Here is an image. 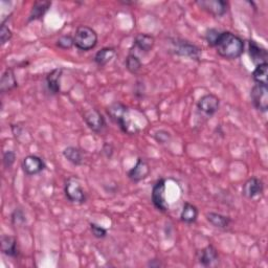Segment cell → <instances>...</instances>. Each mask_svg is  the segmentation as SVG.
<instances>
[{
  "label": "cell",
  "instance_id": "1",
  "mask_svg": "<svg viewBox=\"0 0 268 268\" xmlns=\"http://www.w3.org/2000/svg\"><path fill=\"white\" fill-rule=\"evenodd\" d=\"M214 48L220 57L226 60H236L243 55L245 44L239 36L230 32H221Z\"/></svg>",
  "mask_w": 268,
  "mask_h": 268
},
{
  "label": "cell",
  "instance_id": "2",
  "mask_svg": "<svg viewBox=\"0 0 268 268\" xmlns=\"http://www.w3.org/2000/svg\"><path fill=\"white\" fill-rule=\"evenodd\" d=\"M107 113H108V115L114 123L118 125V127L124 133L134 135L139 131L138 127L131 121L129 115V108L126 105L120 102H115L107 108Z\"/></svg>",
  "mask_w": 268,
  "mask_h": 268
},
{
  "label": "cell",
  "instance_id": "3",
  "mask_svg": "<svg viewBox=\"0 0 268 268\" xmlns=\"http://www.w3.org/2000/svg\"><path fill=\"white\" fill-rule=\"evenodd\" d=\"M75 46L82 51L94 49L98 44V34L95 29L87 25H81L77 28L74 36Z\"/></svg>",
  "mask_w": 268,
  "mask_h": 268
},
{
  "label": "cell",
  "instance_id": "4",
  "mask_svg": "<svg viewBox=\"0 0 268 268\" xmlns=\"http://www.w3.org/2000/svg\"><path fill=\"white\" fill-rule=\"evenodd\" d=\"M64 193L69 202L76 204H83L86 202V194L81 186L80 181L76 177H69L65 182Z\"/></svg>",
  "mask_w": 268,
  "mask_h": 268
},
{
  "label": "cell",
  "instance_id": "5",
  "mask_svg": "<svg viewBox=\"0 0 268 268\" xmlns=\"http://www.w3.org/2000/svg\"><path fill=\"white\" fill-rule=\"evenodd\" d=\"M173 52L178 56L187 57L192 60L199 61L201 58V49L195 44L190 43L189 41L176 39L173 40Z\"/></svg>",
  "mask_w": 268,
  "mask_h": 268
},
{
  "label": "cell",
  "instance_id": "6",
  "mask_svg": "<svg viewBox=\"0 0 268 268\" xmlns=\"http://www.w3.org/2000/svg\"><path fill=\"white\" fill-rule=\"evenodd\" d=\"M166 181L165 180H159L155 183L152 189L151 193V198L153 205L160 212H167L169 210V204L167 202L166 198Z\"/></svg>",
  "mask_w": 268,
  "mask_h": 268
},
{
  "label": "cell",
  "instance_id": "7",
  "mask_svg": "<svg viewBox=\"0 0 268 268\" xmlns=\"http://www.w3.org/2000/svg\"><path fill=\"white\" fill-rule=\"evenodd\" d=\"M252 103L255 108L261 112H266L268 109V88L267 85L256 84L251 92Z\"/></svg>",
  "mask_w": 268,
  "mask_h": 268
},
{
  "label": "cell",
  "instance_id": "8",
  "mask_svg": "<svg viewBox=\"0 0 268 268\" xmlns=\"http://www.w3.org/2000/svg\"><path fill=\"white\" fill-rule=\"evenodd\" d=\"M83 118L88 128L96 133H100L106 127V121L103 114L96 108H91L84 111Z\"/></svg>",
  "mask_w": 268,
  "mask_h": 268
},
{
  "label": "cell",
  "instance_id": "9",
  "mask_svg": "<svg viewBox=\"0 0 268 268\" xmlns=\"http://www.w3.org/2000/svg\"><path fill=\"white\" fill-rule=\"evenodd\" d=\"M220 107V100L215 95H204L200 98L197 103V109L199 112L204 114L207 117L213 116L215 114Z\"/></svg>",
  "mask_w": 268,
  "mask_h": 268
},
{
  "label": "cell",
  "instance_id": "10",
  "mask_svg": "<svg viewBox=\"0 0 268 268\" xmlns=\"http://www.w3.org/2000/svg\"><path fill=\"white\" fill-rule=\"evenodd\" d=\"M45 168L44 160L37 155H27L22 160V170L27 176L38 175Z\"/></svg>",
  "mask_w": 268,
  "mask_h": 268
},
{
  "label": "cell",
  "instance_id": "11",
  "mask_svg": "<svg viewBox=\"0 0 268 268\" xmlns=\"http://www.w3.org/2000/svg\"><path fill=\"white\" fill-rule=\"evenodd\" d=\"M196 5L215 17L224 16L228 10V4L222 0H201L196 2Z\"/></svg>",
  "mask_w": 268,
  "mask_h": 268
},
{
  "label": "cell",
  "instance_id": "12",
  "mask_svg": "<svg viewBox=\"0 0 268 268\" xmlns=\"http://www.w3.org/2000/svg\"><path fill=\"white\" fill-rule=\"evenodd\" d=\"M197 261L204 267L215 266L219 262V254L215 246L207 245L197 252Z\"/></svg>",
  "mask_w": 268,
  "mask_h": 268
},
{
  "label": "cell",
  "instance_id": "13",
  "mask_svg": "<svg viewBox=\"0 0 268 268\" xmlns=\"http://www.w3.org/2000/svg\"><path fill=\"white\" fill-rule=\"evenodd\" d=\"M150 174V166L144 158H137L135 166L128 171L127 176L132 183H139L146 180Z\"/></svg>",
  "mask_w": 268,
  "mask_h": 268
},
{
  "label": "cell",
  "instance_id": "14",
  "mask_svg": "<svg viewBox=\"0 0 268 268\" xmlns=\"http://www.w3.org/2000/svg\"><path fill=\"white\" fill-rule=\"evenodd\" d=\"M264 191V184L258 177H252L244 184L242 194L248 199H254Z\"/></svg>",
  "mask_w": 268,
  "mask_h": 268
},
{
  "label": "cell",
  "instance_id": "15",
  "mask_svg": "<svg viewBox=\"0 0 268 268\" xmlns=\"http://www.w3.org/2000/svg\"><path fill=\"white\" fill-rule=\"evenodd\" d=\"M248 55L256 66L259 64L267 63V59H268L267 50L254 40L248 41Z\"/></svg>",
  "mask_w": 268,
  "mask_h": 268
},
{
  "label": "cell",
  "instance_id": "16",
  "mask_svg": "<svg viewBox=\"0 0 268 268\" xmlns=\"http://www.w3.org/2000/svg\"><path fill=\"white\" fill-rule=\"evenodd\" d=\"M2 252L10 258H17L19 256V247L15 237L4 235L2 237Z\"/></svg>",
  "mask_w": 268,
  "mask_h": 268
},
{
  "label": "cell",
  "instance_id": "17",
  "mask_svg": "<svg viewBox=\"0 0 268 268\" xmlns=\"http://www.w3.org/2000/svg\"><path fill=\"white\" fill-rule=\"evenodd\" d=\"M62 74H63L62 68H56V69H52L50 73L46 76L47 88L52 95H58L61 91L60 80H61Z\"/></svg>",
  "mask_w": 268,
  "mask_h": 268
},
{
  "label": "cell",
  "instance_id": "18",
  "mask_svg": "<svg viewBox=\"0 0 268 268\" xmlns=\"http://www.w3.org/2000/svg\"><path fill=\"white\" fill-rule=\"evenodd\" d=\"M155 45V39L153 36L148 34H138L134 38L133 46L141 52H149Z\"/></svg>",
  "mask_w": 268,
  "mask_h": 268
},
{
  "label": "cell",
  "instance_id": "19",
  "mask_svg": "<svg viewBox=\"0 0 268 268\" xmlns=\"http://www.w3.org/2000/svg\"><path fill=\"white\" fill-rule=\"evenodd\" d=\"M18 86L15 74L12 68H7L0 80V92L3 94L10 93Z\"/></svg>",
  "mask_w": 268,
  "mask_h": 268
},
{
  "label": "cell",
  "instance_id": "20",
  "mask_svg": "<svg viewBox=\"0 0 268 268\" xmlns=\"http://www.w3.org/2000/svg\"><path fill=\"white\" fill-rule=\"evenodd\" d=\"M205 217H206V220L214 227H217L220 229H225V228L229 227V225L231 223V219L228 216L222 215V214H219V213L210 212L206 214Z\"/></svg>",
  "mask_w": 268,
  "mask_h": 268
},
{
  "label": "cell",
  "instance_id": "21",
  "mask_svg": "<svg viewBox=\"0 0 268 268\" xmlns=\"http://www.w3.org/2000/svg\"><path fill=\"white\" fill-rule=\"evenodd\" d=\"M198 209L190 202H185L181 213V220L186 224H193L198 218Z\"/></svg>",
  "mask_w": 268,
  "mask_h": 268
},
{
  "label": "cell",
  "instance_id": "22",
  "mask_svg": "<svg viewBox=\"0 0 268 268\" xmlns=\"http://www.w3.org/2000/svg\"><path fill=\"white\" fill-rule=\"evenodd\" d=\"M51 6L50 2H36L31 10L28 16V22L39 20L47 13Z\"/></svg>",
  "mask_w": 268,
  "mask_h": 268
},
{
  "label": "cell",
  "instance_id": "23",
  "mask_svg": "<svg viewBox=\"0 0 268 268\" xmlns=\"http://www.w3.org/2000/svg\"><path fill=\"white\" fill-rule=\"evenodd\" d=\"M115 56V49L112 47H104L101 50H99L94 58L96 64L100 67L106 66L109 62L112 61V59Z\"/></svg>",
  "mask_w": 268,
  "mask_h": 268
},
{
  "label": "cell",
  "instance_id": "24",
  "mask_svg": "<svg viewBox=\"0 0 268 268\" xmlns=\"http://www.w3.org/2000/svg\"><path fill=\"white\" fill-rule=\"evenodd\" d=\"M63 156L75 166H81L84 162L82 151L77 147H67L63 150Z\"/></svg>",
  "mask_w": 268,
  "mask_h": 268
},
{
  "label": "cell",
  "instance_id": "25",
  "mask_svg": "<svg viewBox=\"0 0 268 268\" xmlns=\"http://www.w3.org/2000/svg\"><path fill=\"white\" fill-rule=\"evenodd\" d=\"M253 79L256 84L267 85L268 84V64L263 63L256 66L253 71Z\"/></svg>",
  "mask_w": 268,
  "mask_h": 268
},
{
  "label": "cell",
  "instance_id": "26",
  "mask_svg": "<svg viewBox=\"0 0 268 268\" xmlns=\"http://www.w3.org/2000/svg\"><path fill=\"white\" fill-rule=\"evenodd\" d=\"M125 63H126V68L133 75L137 74L141 68V61L134 53H129Z\"/></svg>",
  "mask_w": 268,
  "mask_h": 268
},
{
  "label": "cell",
  "instance_id": "27",
  "mask_svg": "<svg viewBox=\"0 0 268 268\" xmlns=\"http://www.w3.org/2000/svg\"><path fill=\"white\" fill-rule=\"evenodd\" d=\"M57 46L61 49H70L75 45L74 37H71L69 35H64L57 40Z\"/></svg>",
  "mask_w": 268,
  "mask_h": 268
},
{
  "label": "cell",
  "instance_id": "28",
  "mask_svg": "<svg viewBox=\"0 0 268 268\" xmlns=\"http://www.w3.org/2000/svg\"><path fill=\"white\" fill-rule=\"evenodd\" d=\"M12 31L7 25L6 20H4L2 23V28H0V42H2V45H5L7 42H9L12 38Z\"/></svg>",
  "mask_w": 268,
  "mask_h": 268
},
{
  "label": "cell",
  "instance_id": "29",
  "mask_svg": "<svg viewBox=\"0 0 268 268\" xmlns=\"http://www.w3.org/2000/svg\"><path fill=\"white\" fill-rule=\"evenodd\" d=\"M221 32H219L216 28H210L206 31L205 33V40L207 42V44L212 47H214V45L216 44L218 38H219V35Z\"/></svg>",
  "mask_w": 268,
  "mask_h": 268
},
{
  "label": "cell",
  "instance_id": "30",
  "mask_svg": "<svg viewBox=\"0 0 268 268\" xmlns=\"http://www.w3.org/2000/svg\"><path fill=\"white\" fill-rule=\"evenodd\" d=\"M91 226V230H92V234L95 238L97 239H104L107 236V229L102 227L101 225L97 224V223H91L89 224Z\"/></svg>",
  "mask_w": 268,
  "mask_h": 268
},
{
  "label": "cell",
  "instance_id": "31",
  "mask_svg": "<svg viewBox=\"0 0 268 268\" xmlns=\"http://www.w3.org/2000/svg\"><path fill=\"white\" fill-rule=\"evenodd\" d=\"M15 160H16V154L15 152L8 150L4 153V157H3V163L6 169H10L12 168V166L15 164Z\"/></svg>",
  "mask_w": 268,
  "mask_h": 268
},
{
  "label": "cell",
  "instance_id": "32",
  "mask_svg": "<svg viewBox=\"0 0 268 268\" xmlns=\"http://www.w3.org/2000/svg\"><path fill=\"white\" fill-rule=\"evenodd\" d=\"M12 222L14 225H21L25 222V217L21 210L19 209L15 210V212L12 214Z\"/></svg>",
  "mask_w": 268,
  "mask_h": 268
},
{
  "label": "cell",
  "instance_id": "33",
  "mask_svg": "<svg viewBox=\"0 0 268 268\" xmlns=\"http://www.w3.org/2000/svg\"><path fill=\"white\" fill-rule=\"evenodd\" d=\"M154 138L158 144H167V142L171 139V135L169 132L165 130H159L154 134Z\"/></svg>",
  "mask_w": 268,
  "mask_h": 268
},
{
  "label": "cell",
  "instance_id": "34",
  "mask_svg": "<svg viewBox=\"0 0 268 268\" xmlns=\"http://www.w3.org/2000/svg\"><path fill=\"white\" fill-rule=\"evenodd\" d=\"M107 148H108L107 150H106L105 148H103V152L105 153V155H106L107 157L110 158V157L112 156V153H113V148H112V146L109 145V144H107Z\"/></svg>",
  "mask_w": 268,
  "mask_h": 268
},
{
  "label": "cell",
  "instance_id": "35",
  "mask_svg": "<svg viewBox=\"0 0 268 268\" xmlns=\"http://www.w3.org/2000/svg\"><path fill=\"white\" fill-rule=\"evenodd\" d=\"M147 265H148L149 267H160L163 264H162V262H160L159 260H157V259H153V260H150L149 263H148Z\"/></svg>",
  "mask_w": 268,
  "mask_h": 268
}]
</instances>
